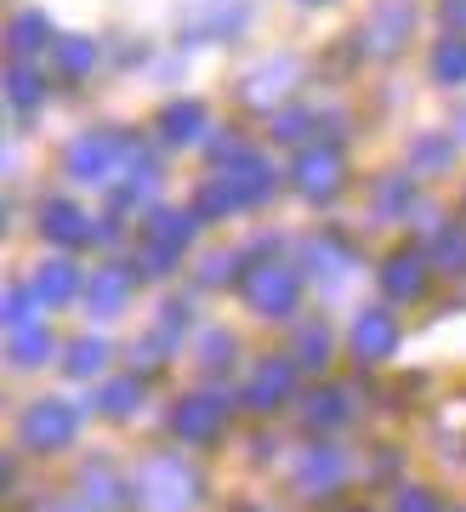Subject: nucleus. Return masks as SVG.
<instances>
[{
  "label": "nucleus",
  "mask_w": 466,
  "mask_h": 512,
  "mask_svg": "<svg viewBox=\"0 0 466 512\" xmlns=\"http://www.w3.org/2000/svg\"><path fill=\"white\" fill-rule=\"evenodd\" d=\"M438 74H466V52H444L438 57Z\"/></svg>",
  "instance_id": "obj_1"
}]
</instances>
